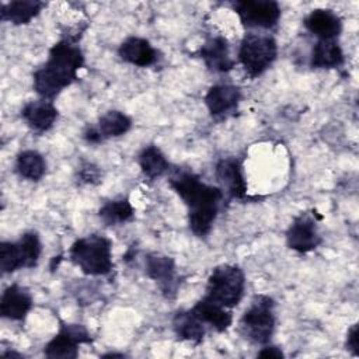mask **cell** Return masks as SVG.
<instances>
[{
    "label": "cell",
    "mask_w": 359,
    "mask_h": 359,
    "mask_svg": "<svg viewBox=\"0 0 359 359\" xmlns=\"http://www.w3.org/2000/svg\"><path fill=\"white\" fill-rule=\"evenodd\" d=\"M191 310L199 317L201 321H203V324H209L217 332L226 331L233 323L231 311L227 307H223L205 296L196 302Z\"/></svg>",
    "instance_id": "19"
},
{
    "label": "cell",
    "mask_w": 359,
    "mask_h": 359,
    "mask_svg": "<svg viewBox=\"0 0 359 359\" xmlns=\"http://www.w3.org/2000/svg\"><path fill=\"white\" fill-rule=\"evenodd\" d=\"M79 178L81 182H86V184H97L101 181V172L98 167L93 165L91 163H86L84 165L80 167Z\"/></svg>",
    "instance_id": "28"
},
{
    "label": "cell",
    "mask_w": 359,
    "mask_h": 359,
    "mask_svg": "<svg viewBox=\"0 0 359 359\" xmlns=\"http://www.w3.org/2000/svg\"><path fill=\"white\" fill-rule=\"evenodd\" d=\"M199 56L205 62L206 67L212 72L226 73L234 67V60L230 56L229 42L220 35L209 38L201 46Z\"/></svg>",
    "instance_id": "16"
},
{
    "label": "cell",
    "mask_w": 359,
    "mask_h": 359,
    "mask_svg": "<svg viewBox=\"0 0 359 359\" xmlns=\"http://www.w3.org/2000/svg\"><path fill=\"white\" fill-rule=\"evenodd\" d=\"M278 56V43L273 36L265 34H247L238 48V62L250 77L261 76Z\"/></svg>",
    "instance_id": "6"
},
{
    "label": "cell",
    "mask_w": 359,
    "mask_h": 359,
    "mask_svg": "<svg viewBox=\"0 0 359 359\" xmlns=\"http://www.w3.org/2000/svg\"><path fill=\"white\" fill-rule=\"evenodd\" d=\"M304 27L318 39H335L342 31V21L332 10L316 8L304 18Z\"/></svg>",
    "instance_id": "18"
},
{
    "label": "cell",
    "mask_w": 359,
    "mask_h": 359,
    "mask_svg": "<svg viewBox=\"0 0 359 359\" xmlns=\"http://www.w3.org/2000/svg\"><path fill=\"white\" fill-rule=\"evenodd\" d=\"M84 63L81 49L70 38L56 42L49 57L34 73V90L42 100H53L66 87L77 80V72Z\"/></svg>",
    "instance_id": "2"
},
{
    "label": "cell",
    "mask_w": 359,
    "mask_h": 359,
    "mask_svg": "<svg viewBox=\"0 0 359 359\" xmlns=\"http://www.w3.org/2000/svg\"><path fill=\"white\" fill-rule=\"evenodd\" d=\"M139 165L142 172L150 180H156L161 177L170 168L168 160L165 158L163 151L154 144H149L140 151Z\"/></svg>",
    "instance_id": "24"
},
{
    "label": "cell",
    "mask_w": 359,
    "mask_h": 359,
    "mask_svg": "<svg viewBox=\"0 0 359 359\" xmlns=\"http://www.w3.org/2000/svg\"><path fill=\"white\" fill-rule=\"evenodd\" d=\"M32 309L29 292L20 285H10L4 289L0 299L1 317L11 321H22Z\"/></svg>",
    "instance_id": "13"
},
{
    "label": "cell",
    "mask_w": 359,
    "mask_h": 359,
    "mask_svg": "<svg viewBox=\"0 0 359 359\" xmlns=\"http://www.w3.org/2000/svg\"><path fill=\"white\" fill-rule=\"evenodd\" d=\"M118 55L123 62L137 67H149L158 59L157 49L153 48L147 39L140 36L126 38L119 45Z\"/></svg>",
    "instance_id": "14"
},
{
    "label": "cell",
    "mask_w": 359,
    "mask_h": 359,
    "mask_svg": "<svg viewBox=\"0 0 359 359\" xmlns=\"http://www.w3.org/2000/svg\"><path fill=\"white\" fill-rule=\"evenodd\" d=\"M275 303L269 296H255L240 318V331L245 339L257 345H266L275 331Z\"/></svg>",
    "instance_id": "4"
},
{
    "label": "cell",
    "mask_w": 359,
    "mask_h": 359,
    "mask_svg": "<svg viewBox=\"0 0 359 359\" xmlns=\"http://www.w3.org/2000/svg\"><path fill=\"white\" fill-rule=\"evenodd\" d=\"M321 243V236L314 217L310 213H302L286 230V244L290 250L307 254L316 250Z\"/></svg>",
    "instance_id": "10"
},
{
    "label": "cell",
    "mask_w": 359,
    "mask_h": 359,
    "mask_svg": "<svg viewBox=\"0 0 359 359\" xmlns=\"http://www.w3.org/2000/svg\"><path fill=\"white\" fill-rule=\"evenodd\" d=\"M168 184L187 206L191 231L198 237L208 236L217 217L223 191L203 182L196 174L187 170L175 171Z\"/></svg>",
    "instance_id": "1"
},
{
    "label": "cell",
    "mask_w": 359,
    "mask_h": 359,
    "mask_svg": "<svg viewBox=\"0 0 359 359\" xmlns=\"http://www.w3.org/2000/svg\"><path fill=\"white\" fill-rule=\"evenodd\" d=\"M132 126V119L122 111H108L100 116L95 126H90L84 132V139L88 143H100L105 139L125 135Z\"/></svg>",
    "instance_id": "11"
},
{
    "label": "cell",
    "mask_w": 359,
    "mask_h": 359,
    "mask_svg": "<svg viewBox=\"0 0 359 359\" xmlns=\"http://www.w3.org/2000/svg\"><path fill=\"white\" fill-rule=\"evenodd\" d=\"M25 268L22 252L17 241L0 243V269L3 273H13Z\"/></svg>",
    "instance_id": "26"
},
{
    "label": "cell",
    "mask_w": 359,
    "mask_h": 359,
    "mask_svg": "<svg viewBox=\"0 0 359 359\" xmlns=\"http://www.w3.org/2000/svg\"><path fill=\"white\" fill-rule=\"evenodd\" d=\"M215 175L220 189L231 198L244 199L247 196V182L244 180L241 164L237 158L226 157L216 163Z\"/></svg>",
    "instance_id": "12"
},
{
    "label": "cell",
    "mask_w": 359,
    "mask_h": 359,
    "mask_svg": "<svg viewBox=\"0 0 359 359\" xmlns=\"http://www.w3.org/2000/svg\"><path fill=\"white\" fill-rule=\"evenodd\" d=\"M172 328L181 341L192 344L202 342L206 334V325L192 310L178 311L172 318Z\"/></svg>",
    "instance_id": "20"
},
{
    "label": "cell",
    "mask_w": 359,
    "mask_h": 359,
    "mask_svg": "<svg viewBox=\"0 0 359 359\" xmlns=\"http://www.w3.org/2000/svg\"><path fill=\"white\" fill-rule=\"evenodd\" d=\"M245 289V276L241 268L237 265L223 264L216 266L206 283L205 297L231 309L240 303Z\"/></svg>",
    "instance_id": "5"
},
{
    "label": "cell",
    "mask_w": 359,
    "mask_h": 359,
    "mask_svg": "<svg viewBox=\"0 0 359 359\" xmlns=\"http://www.w3.org/2000/svg\"><path fill=\"white\" fill-rule=\"evenodd\" d=\"M17 241L24 257L25 268H34L38 264L42 252L39 236L35 231H27Z\"/></svg>",
    "instance_id": "27"
},
{
    "label": "cell",
    "mask_w": 359,
    "mask_h": 359,
    "mask_svg": "<svg viewBox=\"0 0 359 359\" xmlns=\"http://www.w3.org/2000/svg\"><path fill=\"white\" fill-rule=\"evenodd\" d=\"M15 171L29 181H39L46 171V161L36 150H24L17 156Z\"/></svg>",
    "instance_id": "25"
},
{
    "label": "cell",
    "mask_w": 359,
    "mask_h": 359,
    "mask_svg": "<svg viewBox=\"0 0 359 359\" xmlns=\"http://www.w3.org/2000/svg\"><path fill=\"white\" fill-rule=\"evenodd\" d=\"M98 216L107 226H116L130 222L135 216V209L128 198H118L105 202L100 210Z\"/></svg>",
    "instance_id": "23"
},
{
    "label": "cell",
    "mask_w": 359,
    "mask_h": 359,
    "mask_svg": "<svg viewBox=\"0 0 359 359\" xmlns=\"http://www.w3.org/2000/svg\"><path fill=\"white\" fill-rule=\"evenodd\" d=\"M45 3L36 0H17L1 4V20L10 21L14 25L28 24L35 18L41 10L45 7Z\"/></svg>",
    "instance_id": "22"
},
{
    "label": "cell",
    "mask_w": 359,
    "mask_h": 359,
    "mask_svg": "<svg viewBox=\"0 0 359 359\" xmlns=\"http://www.w3.org/2000/svg\"><path fill=\"white\" fill-rule=\"evenodd\" d=\"M69 257L83 273L102 276L112 269V243L105 236L90 234L72 244Z\"/></svg>",
    "instance_id": "3"
},
{
    "label": "cell",
    "mask_w": 359,
    "mask_h": 359,
    "mask_svg": "<svg viewBox=\"0 0 359 359\" xmlns=\"http://www.w3.org/2000/svg\"><path fill=\"white\" fill-rule=\"evenodd\" d=\"M21 116L32 130L41 133L49 130L55 125L57 109L52 101L41 98L27 102L21 109Z\"/></svg>",
    "instance_id": "17"
},
{
    "label": "cell",
    "mask_w": 359,
    "mask_h": 359,
    "mask_svg": "<svg viewBox=\"0 0 359 359\" xmlns=\"http://www.w3.org/2000/svg\"><path fill=\"white\" fill-rule=\"evenodd\" d=\"M258 356L259 358H276V359H279V358H283V352L280 351V348H278V346H273V345H266V346H264L259 352H258Z\"/></svg>",
    "instance_id": "30"
},
{
    "label": "cell",
    "mask_w": 359,
    "mask_h": 359,
    "mask_svg": "<svg viewBox=\"0 0 359 359\" xmlns=\"http://www.w3.org/2000/svg\"><path fill=\"white\" fill-rule=\"evenodd\" d=\"M144 271L146 275L157 283L161 293L165 297H174L178 290V275L175 262L171 257L151 252L147 254L144 259Z\"/></svg>",
    "instance_id": "9"
},
{
    "label": "cell",
    "mask_w": 359,
    "mask_h": 359,
    "mask_svg": "<svg viewBox=\"0 0 359 359\" xmlns=\"http://www.w3.org/2000/svg\"><path fill=\"white\" fill-rule=\"evenodd\" d=\"M234 11L247 28H273L280 18V7L271 0H245L234 4Z\"/></svg>",
    "instance_id": "8"
},
{
    "label": "cell",
    "mask_w": 359,
    "mask_h": 359,
    "mask_svg": "<svg viewBox=\"0 0 359 359\" xmlns=\"http://www.w3.org/2000/svg\"><path fill=\"white\" fill-rule=\"evenodd\" d=\"M359 330H358V324H353L346 334V349L351 351L353 355H359Z\"/></svg>",
    "instance_id": "29"
},
{
    "label": "cell",
    "mask_w": 359,
    "mask_h": 359,
    "mask_svg": "<svg viewBox=\"0 0 359 359\" xmlns=\"http://www.w3.org/2000/svg\"><path fill=\"white\" fill-rule=\"evenodd\" d=\"M344 52L335 39H318L313 48L310 65L313 69H335L342 66Z\"/></svg>",
    "instance_id": "21"
},
{
    "label": "cell",
    "mask_w": 359,
    "mask_h": 359,
    "mask_svg": "<svg viewBox=\"0 0 359 359\" xmlns=\"http://www.w3.org/2000/svg\"><path fill=\"white\" fill-rule=\"evenodd\" d=\"M90 342V332L81 324H65L46 344L43 353L49 359H74L79 355V346Z\"/></svg>",
    "instance_id": "7"
},
{
    "label": "cell",
    "mask_w": 359,
    "mask_h": 359,
    "mask_svg": "<svg viewBox=\"0 0 359 359\" xmlns=\"http://www.w3.org/2000/svg\"><path fill=\"white\" fill-rule=\"evenodd\" d=\"M241 100V91L231 84H216L205 95V104L212 116H226L231 114Z\"/></svg>",
    "instance_id": "15"
}]
</instances>
